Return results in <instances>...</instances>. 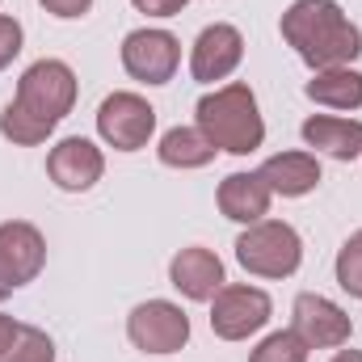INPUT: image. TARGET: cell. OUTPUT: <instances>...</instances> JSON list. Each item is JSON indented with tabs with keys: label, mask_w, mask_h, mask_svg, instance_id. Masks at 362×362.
<instances>
[{
	"label": "cell",
	"mask_w": 362,
	"mask_h": 362,
	"mask_svg": "<svg viewBox=\"0 0 362 362\" xmlns=\"http://www.w3.org/2000/svg\"><path fill=\"white\" fill-rule=\"evenodd\" d=\"M0 362H55V341H51L42 329H34V325H21L17 341L8 346V354H4Z\"/></svg>",
	"instance_id": "21"
},
{
	"label": "cell",
	"mask_w": 362,
	"mask_h": 362,
	"mask_svg": "<svg viewBox=\"0 0 362 362\" xmlns=\"http://www.w3.org/2000/svg\"><path fill=\"white\" fill-rule=\"evenodd\" d=\"M198 114V131L219 148V152H232V156H249L266 144V118L257 110V97L249 85H223V89L198 97L194 105Z\"/></svg>",
	"instance_id": "2"
},
{
	"label": "cell",
	"mask_w": 362,
	"mask_h": 362,
	"mask_svg": "<svg viewBox=\"0 0 362 362\" xmlns=\"http://www.w3.org/2000/svg\"><path fill=\"white\" fill-rule=\"evenodd\" d=\"M181 64V42L169 30H131L122 38V68L144 85H169Z\"/></svg>",
	"instance_id": "8"
},
{
	"label": "cell",
	"mask_w": 362,
	"mask_h": 362,
	"mask_svg": "<svg viewBox=\"0 0 362 362\" xmlns=\"http://www.w3.org/2000/svg\"><path fill=\"white\" fill-rule=\"evenodd\" d=\"M215 152L219 148L198 127H173V131H165L160 135V148H156L160 165H169V169H202V165L215 160Z\"/></svg>",
	"instance_id": "18"
},
{
	"label": "cell",
	"mask_w": 362,
	"mask_h": 362,
	"mask_svg": "<svg viewBox=\"0 0 362 362\" xmlns=\"http://www.w3.org/2000/svg\"><path fill=\"white\" fill-rule=\"evenodd\" d=\"M249 362H308V346L295 329H278L249 354Z\"/></svg>",
	"instance_id": "20"
},
{
	"label": "cell",
	"mask_w": 362,
	"mask_h": 362,
	"mask_svg": "<svg viewBox=\"0 0 362 362\" xmlns=\"http://www.w3.org/2000/svg\"><path fill=\"white\" fill-rule=\"evenodd\" d=\"M51 131L55 127H47L42 118H34V114H25L21 105H4V114H0V135L8 139V144H17V148H34V144H47L51 139Z\"/></svg>",
	"instance_id": "19"
},
{
	"label": "cell",
	"mask_w": 362,
	"mask_h": 362,
	"mask_svg": "<svg viewBox=\"0 0 362 362\" xmlns=\"http://www.w3.org/2000/svg\"><path fill=\"white\" fill-rule=\"evenodd\" d=\"M236 262L257 278H291L303 262V240L291 223L262 219L236 236Z\"/></svg>",
	"instance_id": "3"
},
{
	"label": "cell",
	"mask_w": 362,
	"mask_h": 362,
	"mask_svg": "<svg viewBox=\"0 0 362 362\" xmlns=\"http://www.w3.org/2000/svg\"><path fill=\"white\" fill-rule=\"evenodd\" d=\"M303 93L316 105H325V110H358L362 105V72H354V68L312 72V81L303 85Z\"/></svg>",
	"instance_id": "17"
},
{
	"label": "cell",
	"mask_w": 362,
	"mask_h": 362,
	"mask_svg": "<svg viewBox=\"0 0 362 362\" xmlns=\"http://www.w3.org/2000/svg\"><path fill=\"white\" fill-rule=\"evenodd\" d=\"M97 135L114 152H139L156 135V110L139 93H110L97 105Z\"/></svg>",
	"instance_id": "6"
},
{
	"label": "cell",
	"mask_w": 362,
	"mask_h": 362,
	"mask_svg": "<svg viewBox=\"0 0 362 362\" xmlns=\"http://www.w3.org/2000/svg\"><path fill=\"white\" fill-rule=\"evenodd\" d=\"M291 329L303 337L308 350H337V346H346L350 333H354L350 316H346L333 299H325V295H316V291H303V295L295 299V308H291Z\"/></svg>",
	"instance_id": "10"
},
{
	"label": "cell",
	"mask_w": 362,
	"mask_h": 362,
	"mask_svg": "<svg viewBox=\"0 0 362 362\" xmlns=\"http://www.w3.org/2000/svg\"><path fill=\"white\" fill-rule=\"evenodd\" d=\"M13 105H21L25 114L42 118L47 127H59L68 118V110L76 105V72L64 59H38L21 72Z\"/></svg>",
	"instance_id": "4"
},
{
	"label": "cell",
	"mask_w": 362,
	"mask_h": 362,
	"mask_svg": "<svg viewBox=\"0 0 362 362\" xmlns=\"http://www.w3.org/2000/svg\"><path fill=\"white\" fill-rule=\"evenodd\" d=\"M131 4H135L139 13H148V17H177L189 0H131Z\"/></svg>",
	"instance_id": "25"
},
{
	"label": "cell",
	"mask_w": 362,
	"mask_h": 362,
	"mask_svg": "<svg viewBox=\"0 0 362 362\" xmlns=\"http://www.w3.org/2000/svg\"><path fill=\"white\" fill-rule=\"evenodd\" d=\"M278 30L312 72L350 68L362 55V30L346 17L337 0H295L282 13Z\"/></svg>",
	"instance_id": "1"
},
{
	"label": "cell",
	"mask_w": 362,
	"mask_h": 362,
	"mask_svg": "<svg viewBox=\"0 0 362 362\" xmlns=\"http://www.w3.org/2000/svg\"><path fill=\"white\" fill-rule=\"evenodd\" d=\"M47 266V240L34 223L8 219L0 223V286L13 295L17 286L34 282Z\"/></svg>",
	"instance_id": "9"
},
{
	"label": "cell",
	"mask_w": 362,
	"mask_h": 362,
	"mask_svg": "<svg viewBox=\"0 0 362 362\" xmlns=\"http://www.w3.org/2000/svg\"><path fill=\"white\" fill-rule=\"evenodd\" d=\"M17 333H21V325H17L13 316H4V312H0V358L8 354V346L17 341Z\"/></svg>",
	"instance_id": "26"
},
{
	"label": "cell",
	"mask_w": 362,
	"mask_h": 362,
	"mask_svg": "<svg viewBox=\"0 0 362 362\" xmlns=\"http://www.w3.org/2000/svg\"><path fill=\"white\" fill-rule=\"evenodd\" d=\"M169 282L177 286L185 299H194V303H211L228 278H223V262H219L211 249L189 245V249H181L177 257L169 262Z\"/></svg>",
	"instance_id": "13"
},
{
	"label": "cell",
	"mask_w": 362,
	"mask_h": 362,
	"mask_svg": "<svg viewBox=\"0 0 362 362\" xmlns=\"http://www.w3.org/2000/svg\"><path fill=\"white\" fill-rule=\"evenodd\" d=\"M47 173H51V181H55L59 189L85 194V189H93V185L101 181V173H105V156H101L97 144L81 139V135H68V139H59V144L51 148Z\"/></svg>",
	"instance_id": "12"
},
{
	"label": "cell",
	"mask_w": 362,
	"mask_h": 362,
	"mask_svg": "<svg viewBox=\"0 0 362 362\" xmlns=\"http://www.w3.org/2000/svg\"><path fill=\"white\" fill-rule=\"evenodd\" d=\"M337 286L350 299H362V228L341 245V253H337Z\"/></svg>",
	"instance_id": "22"
},
{
	"label": "cell",
	"mask_w": 362,
	"mask_h": 362,
	"mask_svg": "<svg viewBox=\"0 0 362 362\" xmlns=\"http://www.w3.org/2000/svg\"><path fill=\"white\" fill-rule=\"evenodd\" d=\"M270 312H274V303L262 286H245V282L228 286L223 282L219 295L211 299V333L219 341H245V337L266 329Z\"/></svg>",
	"instance_id": "5"
},
{
	"label": "cell",
	"mask_w": 362,
	"mask_h": 362,
	"mask_svg": "<svg viewBox=\"0 0 362 362\" xmlns=\"http://www.w3.org/2000/svg\"><path fill=\"white\" fill-rule=\"evenodd\" d=\"M17 55H21V21L8 17V13H0V72H4Z\"/></svg>",
	"instance_id": "23"
},
{
	"label": "cell",
	"mask_w": 362,
	"mask_h": 362,
	"mask_svg": "<svg viewBox=\"0 0 362 362\" xmlns=\"http://www.w3.org/2000/svg\"><path fill=\"white\" fill-rule=\"evenodd\" d=\"M240 59H245V34L236 25H228V21H215L194 38L189 72H194V81L215 85V81H228L240 68Z\"/></svg>",
	"instance_id": "11"
},
{
	"label": "cell",
	"mask_w": 362,
	"mask_h": 362,
	"mask_svg": "<svg viewBox=\"0 0 362 362\" xmlns=\"http://www.w3.org/2000/svg\"><path fill=\"white\" fill-rule=\"evenodd\" d=\"M0 299H8V291H4V286H0Z\"/></svg>",
	"instance_id": "28"
},
{
	"label": "cell",
	"mask_w": 362,
	"mask_h": 362,
	"mask_svg": "<svg viewBox=\"0 0 362 362\" xmlns=\"http://www.w3.org/2000/svg\"><path fill=\"white\" fill-rule=\"evenodd\" d=\"M127 337L144 354H177L189 341V316L169 299H148L127 316Z\"/></svg>",
	"instance_id": "7"
},
{
	"label": "cell",
	"mask_w": 362,
	"mask_h": 362,
	"mask_svg": "<svg viewBox=\"0 0 362 362\" xmlns=\"http://www.w3.org/2000/svg\"><path fill=\"white\" fill-rule=\"evenodd\" d=\"M51 17H64V21H72V17H85L93 8V0H38Z\"/></svg>",
	"instance_id": "24"
},
{
	"label": "cell",
	"mask_w": 362,
	"mask_h": 362,
	"mask_svg": "<svg viewBox=\"0 0 362 362\" xmlns=\"http://www.w3.org/2000/svg\"><path fill=\"white\" fill-rule=\"evenodd\" d=\"M257 173L270 185V194L303 198V194H312L320 185V160H316V152H278Z\"/></svg>",
	"instance_id": "16"
},
{
	"label": "cell",
	"mask_w": 362,
	"mask_h": 362,
	"mask_svg": "<svg viewBox=\"0 0 362 362\" xmlns=\"http://www.w3.org/2000/svg\"><path fill=\"white\" fill-rule=\"evenodd\" d=\"M333 362H362V350H337Z\"/></svg>",
	"instance_id": "27"
},
{
	"label": "cell",
	"mask_w": 362,
	"mask_h": 362,
	"mask_svg": "<svg viewBox=\"0 0 362 362\" xmlns=\"http://www.w3.org/2000/svg\"><path fill=\"white\" fill-rule=\"evenodd\" d=\"M219 211L232 219V223H262L270 215V185L262 181V173H228L219 181Z\"/></svg>",
	"instance_id": "14"
},
{
	"label": "cell",
	"mask_w": 362,
	"mask_h": 362,
	"mask_svg": "<svg viewBox=\"0 0 362 362\" xmlns=\"http://www.w3.org/2000/svg\"><path fill=\"white\" fill-rule=\"evenodd\" d=\"M303 144L333 156V160H358L362 156V122L358 118H337V114H312L303 127Z\"/></svg>",
	"instance_id": "15"
}]
</instances>
